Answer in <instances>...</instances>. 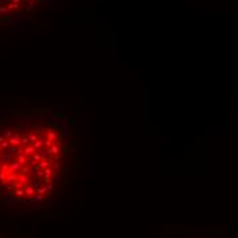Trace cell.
Returning a JSON list of instances; mask_svg holds the SVG:
<instances>
[{
    "label": "cell",
    "instance_id": "1",
    "mask_svg": "<svg viewBox=\"0 0 238 238\" xmlns=\"http://www.w3.org/2000/svg\"><path fill=\"white\" fill-rule=\"evenodd\" d=\"M74 123L51 107L0 112V207L38 209L60 194L77 159Z\"/></svg>",
    "mask_w": 238,
    "mask_h": 238
},
{
    "label": "cell",
    "instance_id": "3",
    "mask_svg": "<svg viewBox=\"0 0 238 238\" xmlns=\"http://www.w3.org/2000/svg\"><path fill=\"white\" fill-rule=\"evenodd\" d=\"M0 238H8V237H7V235H4L3 233H0Z\"/></svg>",
    "mask_w": 238,
    "mask_h": 238
},
{
    "label": "cell",
    "instance_id": "2",
    "mask_svg": "<svg viewBox=\"0 0 238 238\" xmlns=\"http://www.w3.org/2000/svg\"><path fill=\"white\" fill-rule=\"evenodd\" d=\"M43 2L45 0H0V25H8L33 14Z\"/></svg>",
    "mask_w": 238,
    "mask_h": 238
}]
</instances>
